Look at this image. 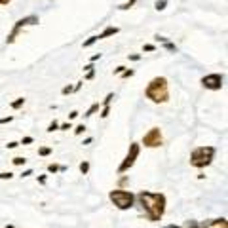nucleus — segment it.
<instances>
[{"instance_id": "obj_1", "label": "nucleus", "mask_w": 228, "mask_h": 228, "mask_svg": "<svg viewBox=\"0 0 228 228\" xmlns=\"http://www.w3.org/2000/svg\"><path fill=\"white\" fill-rule=\"evenodd\" d=\"M135 202H139V205L142 207V211H145V215L150 223L162 220L163 213H166V205H167L166 194L148 192V190H141L139 194H135Z\"/></svg>"}, {"instance_id": "obj_2", "label": "nucleus", "mask_w": 228, "mask_h": 228, "mask_svg": "<svg viewBox=\"0 0 228 228\" xmlns=\"http://www.w3.org/2000/svg\"><path fill=\"white\" fill-rule=\"evenodd\" d=\"M146 99H150L156 105H163L169 101V84L166 76H156L148 82L146 89H145Z\"/></svg>"}, {"instance_id": "obj_3", "label": "nucleus", "mask_w": 228, "mask_h": 228, "mask_svg": "<svg viewBox=\"0 0 228 228\" xmlns=\"http://www.w3.org/2000/svg\"><path fill=\"white\" fill-rule=\"evenodd\" d=\"M215 146H198L192 150L190 154V166L196 169H205L207 166L213 163V158H215Z\"/></svg>"}, {"instance_id": "obj_4", "label": "nucleus", "mask_w": 228, "mask_h": 228, "mask_svg": "<svg viewBox=\"0 0 228 228\" xmlns=\"http://www.w3.org/2000/svg\"><path fill=\"white\" fill-rule=\"evenodd\" d=\"M110 202L116 205L120 211H127L135 205V194L131 190H124V188H114L109 192Z\"/></svg>"}, {"instance_id": "obj_5", "label": "nucleus", "mask_w": 228, "mask_h": 228, "mask_svg": "<svg viewBox=\"0 0 228 228\" xmlns=\"http://www.w3.org/2000/svg\"><path fill=\"white\" fill-rule=\"evenodd\" d=\"M40 23V17L38 15H27V17H21L15 25H13V29H12V32L8 34V38H6V44H13L15 42V38H17V34L23 31L25 27H32V25H38Z\"/></svg>"}, {"instance_id": "obj_6", "label": "nucleus", "mask_w": 228, "mask_h": 228, "mask_svg": "<svg viewBox=\"0 0 228 228\" xmlns=\"http://www.w3.org/2000/svg\"><path fill=\"white\" fill-rule=\"evenodd\" d=\"M139 154H141V145H139V142H131V145H129V150H127V154H126V158H124L122 163L118 166V173L122 175V173H126L127 169H131V167L135 166V162H137Z\"/></svg>"}, {"instance_id": "obj_7", "label": "nucleus", "mask_w": 228, "mask_h": 228, "mask_svg": "<svg viewBox=\"0 0 228 228\" xmlns=\"http://www.w3.org/2000/svg\"><path fill=\"white\" fill-rule=\"evenodd\" d=\"M200 84H202L205 89L219 91V89H223V86H224V76L219 74V72H211V74H205L202 80H200Z\"/></svg>"}, {"instance_id": "obj_8", "label": "nucleus", "mask_w": 228, "mask_h": 228, "mask_svg": "<svg viewBox=\"0 0 228 228\" xmlns=\"http://www.w3.org/2000/svg\"><path fill=\"white\" fill-rule=\"evenodd\" d=\"M142 145L146 148H158L163 145V135H162V129L160 127H152L148 133H145L142 137Z\"/></svg>"}, {"instance_id": "obj_9", "label": "nucleus", "mask_w": 228, "mask_h": 228, "mask_svg": "<svg viewBox=\"0 0 228 228\" xmlns=\"http://www.w3.org/2000/svg\"><path fill=\"white\" fill-rule=\"evenodd\" d=\"M202 228H228V223H226L224 217L209 219V220H205V223H202Z\"/></svg>"}, {"instance_id": "obj_10", "label": "nucleus", "mask_w": 228, "mask_h": 228, "mask_svg": "<svg viewBox=\"0 0 228 228\" xmlns=\"http://www.w3.org/2000/svg\"><path fill=\"white\" fill-rule=\"evenodd\" d=\"M118 32H120V29L110 25V27H105V31H103V32H99V34H97V38H99V40H103V38L114 36V34H118Z\"/></svg>"}, {"instance_id": "obj_11", "label": "nucleus", "mask_w": 228, "mask_h": 228, "mask_svg": "<svg viewBox=\"0 0 228 228\" xmlns=\"http://www.w3.org/2000/svg\"><path fill=\"white\" fill-rule=\"evenodd\" d=\"M166 228H202V223H196V220H186L183 226H175V224H167Z\"/></svg>"}, {"instance_id": "obj_12", "label": "nucleus", "mask_w": 228, "mask_h": 228, "mask_svg": "<svg viewBox=\"0 0 228 228\" xmlns=\"http://www.w3.org/2000/svg\"><path fill=\"white\" fill-rule=\"evenodd\" d=\"M99 109H101V105H99V103H93V105H91V106H89L88 110H86L84 118H89V116H93V114H95V112H97Z\"/></svg>"}, {"instance_id": "obj_13", "label": "nucleus", "mask_w": 228, "mask_h": 228, "mask_svg": "<svg viewBox=\"0 0 228 228\" xmlns=\"http://www.w3.org/2000/svg\"><path fill=\"white\" fill-rule=\"evenodd\" d=\"M162 44H163V48H166L167 52H171V53H177V52H179V48H177V46L173 44V42H169V40H166V42H162Z\"/></svg>"}, {"instance_id": "obj_14", "label": "nucleus", "mask_w": 228, "mask_h": 228, "mask_svg": "<svg viewBox=\"0 0 228 228\" xmlns=\"http://www.w3.org/2000/svg\"><path fill=\"white\" fill-rule=\"evenodd\" d=\"M23 105H25V97H19V99H15V101L12 103V109H13V110H17V109H21Z\"/></svg>"}, {"instance_id": "obj_15", "label": "nucleus", "mask_w": 228, "mask_h": 228, "mask_svg": "<svg viewBox=\"0 0 228 228\" xmlns=\"http://www.w3.org/2000/svg\"><path fill=\"white\" fill-rule=\"evenodd\" d=\"M95 42H99V38H97V34H93V36H89V38L86 40V42H84L82 46H84V48H89V46H93Z\"/></svg>"}, {"instance_id": "obj_16", "label": "nucleus", "mask_w": 228, "mask_h": 228, "mask_svg": "<svg viewBox=\"0 0 228 228\" xmlns=\"http://www.w3.org/2000/svg\"><path fill=\"white\" fill-rule=\"evenodd\" d=\"M166 6H167V0H156L154 8L158 10V12H163V10H166Z\"/></svg>"}, {"instance_id": "obj_17", "label": "nucleus", "mask_w": 228, "mask_h": 228, "mask_svg": "<svg viewBox=\"0 0 228 228\" xmlns=\"http://www.w3.org/2000/svg\"><path fill=\"white\" fill-rule=\"evenodd\" d=\"M12 162H13V166H25V163H27V158H23V156H15Z\"/></svg>"}, {"instance_id": "obj_18", "label": "nucleus", "mask_w": 228, "mask_h": 228, "mask_svg": "<svg viewBox=\"0 0 228 228\" xmlns=\"http://www.w3.org/2000/svg\"><path fill=\"white\" fill-rule=\"evenodd\" d=\"M57 129H59V122H55V120H53V122L48 126L46 131H48V133H53V131H57Z\"/></svg>"}, {"instance_id": "obj_19", "label": "nucleus", "mask_w": 228, "mask_h": 228, "mask_svg": "<svg viewBox=\"0 0 228 228\" xmlns=\"http://www.w3.org/2000/svg\"><path fill=\"white\" fill-rule=\"evenodd\" d=\"M88 171H89V162H82L80 163V173L82 175H88Z\"/></svg>"}, {"instance_id": "obj_20", "label": "nucleus", "mask_w": 228, "mask_h": 228, "mask_svg": "<svg viewBox=\"0 0 228 228\" xmlns=\"http://www.w3.org/2000/svg\"><path fill=\"white\" fill-rule=\"evenodd\" d=\"M135 4H137V0H127L126 4H122V6H120V10H129V8H133Z\"/></svg>"}, {"instance_id": "obj_21", "label": "nucleus", "mask_w": 228, "mask_h": 228, "mask_svg": "<svg viewBox=\"0 0 228 228\" xmlns=\"http://www.w3.org/2000/svg\"><path fill=\"white\" fill-rule=\"evenodd\" d=\"M57 171H61V166H57V163H49L48 166V173H57Z\"/></svg>"}, {"instance_id": "obj_22", "label": "nucleus", "mask_w": 228, "mask_h": 228, "mask_svg": "<svg viewBox=\"0 0 228 228\" xmlns=\"http://www.w3.org/2000/svg\"><path fill=\"white\" fill-rule=\"evenodd\" d=\"M109 114H110V105H105L101 109V118H109Z\"/></svg>"}, {"instance_id": "obj_23", "label": "nucleus", "mask_w": 228, "mask_h": 228, "mask_svg": "<svg viewBox=\"0 0 228 228\" xmlns=\"http://www.w3.org/2000/svg\"><path fill=\"white\" fill-rule=\"evenodd\" d=\"M38 154L40 156H49V154H52V148H49V146H42V148H38Z\"/></svg>"}, {"instance_id": "obj_24", "label": "nucleus", "mask_w": 228, "mask_h": 228, "mask_svg": "<svg viewBox=\"0 0 228 228\" xmlns=\"http://www.w3.org/2000/svg\"><path fill=\"white\" fill-rule=\"evenodd\" d=\"M61 93H63V95H70V93H74V86H65V88L61 89Z\"/></svg>"}, {"instance_id": "obj_25", "label": "nucleus", "mask_w": 228, "mask_h": 228, "mask_svg": "<svg viewBox=\"0 0 228 228\" xmlns=\"http://www.w3.org/2000/svg\"><path fill=\"white\" fill-rule=\"evenodd\" d=\"M133 74H135V70H133V69H126V70H124V72L120 74V76H122V78H131Z\"/></svg>"}, {"instance_id": "obj_26", "label": "nucleus", "mask_w": 228, "mask_h": 228, "mask_svg": "<svg viewBox=\"0 0 228 228\" xmlns=\"http://www.w3.org/2000/svg\"><path fill=\"white\" fill-rule=\"evenodd\" d=\"M142 52H146V53L156 52V46H154V44H145V46H142Z\"/></svg>"}, {"instance_id": "obj_27", "label": "nucleus", "mask_w": 228, "mask_h": 228, "mask_svg": "<svg viewBox=\"0 0 228 228\" xmlns=\"http://www.w3.org/2000/svg\"><path fill=\"white\" fill-rule=\"evenodd\" d=\"M12 177H13V173H10V171H2V173H0V179H2V181H6V179H12Z\"/></svg>"}, {"instance_id": "obj_28", "label": "nucleus", "mask_w": 228, "mask_h": 228, "mask_svg": "<svg viewBox=\"0 0 228 228\" xmlns=\"http://www.w3.org/2000/svg\"><path fill=\"white\" fill-rule=\"evenodd\" d=\"M112 99H114V93H106V97L103 99V106H105V105H110Z\"/></svg>"}, {"instance_id": "obj_29", "label": "nucleus", "mask_w": 228, "mask_h": 228, "mask_svg": "<svg viewBox=\"0 0 228 228\" xmlns=\"http://www.w3.org/2000/svg\"><path fill=\"white\" fill-rule=\"evenodd\" d=\"M84 131H86V126H84V124H80V126L74 127V133H76V135H82Z\"/></svg>"}, {"instance_id": "obj_30", "label": "nucleus", "mask_w": 228, "mask_h": 228, "mask_svg": "<svg viewBox=\"0 0 228 228\" xmlns=\"http://www.w3.org/2000/svg\"><path fill=\"white\" fill-rule=\"evenodd\" d=\"M59 129L61 131H69V129H72V124H70V122L69 124H59Z\"/></svg>"}, {"instance_id": "obj_31", "label": "nucleus", "mask_w": 228, "mask_h": 228, "mask_svg": "<svg viewBox=\"0 0 228 228\" xmlns=\"http://www.w3.org/2000/svg\"><path fill=\"white\" fill-rule=\"evenodd\" d=\"M124 70H126V67H124V65H120V67H116V69H114V74H116V76H120V74L124 72Z\"/></svg>"}, {"instance_id": "obj_32", "label": "nucleus", "mask_w": 228, "mask_h": 228, "mask_svg": "<svg viewBox=\"0 0 228 228\" xmlns=\"http://www.w3.org/2000/svg\"><path fill=\"white\" fill-rule=\"evenodd\" d=\"M31 142H34V139H32V137H23V141H21L19 145H31Z\"/></svg>"}, {"instance_id": "obj_33", "label": "nucleus", "mask_w": 228, "mask_h": 228, "mask_svg": "<svg viewBox=\"0 0 228 228\" xmlns=\"http://www.w3.org/2000/svg\"><path fill=\"white\" fill-rule=\"evenodd\" d=\"M93 76H95V69H91V70H88V74H86V80H93Z\"/></svg>"}, {"instance_id": "obj_34", "label": "nucleus", "mask_w": 228, "mask_h": 228, "mask_svg": "<svg viewBox=\"0 0 228 228\" xmlns=\"http://www.w3.org/2000/svg\"><path fill=\"white\" fill-rule=\"evenodd\" d=\"M127 57H129V61H141V55L139 53H129Z\"/></svg>"}, {"instance_id": "obj_35", "label": "nucleus", "mask_w": 228, "mask_h": 228, "mask_svg": "<svg viewBox=\"0 0 228 228\" xmlns=\"http://www.w3.org/2000/svg\"><path fill=\"white\" fill-rule=\"evenodd\" d=\"M13 120V116H4V118H0V124H10Z\"/></svg>"}, {"instance_id": "obj_36", "label": "nucleus", "mask_w": 228, "mask_h": 228, "mask_svg": "<svg viewBox=\"0 0 228 228\" xmlns=\"http://www.w3.org/2000/svg\"><path fill=\"white\" fill-rule=\"evenodd\" d=\"M6 146H8V148H17V146H19V142H17V141H12V142H8Z\"/></svg>"}, {"instance_id": "obj_37", "label": "nucleus", "mask_w": 228, "mask_h": 228, "mask_svg": "<svg viewBox=\"0 0 228 228\" xmlns=\"http://www.w3.org/2000/svg\"><path fill=\"white\" fill-rule=\"evenodd\" d=\"M78 114H80L78 110H72V112L69 114V120H74V118H78Z\"/></svg>"}, {"instance_id": "obj_38", "label": "nucleus", "mask_w": 228, "mask_h": 228, "mask_svg": "<svg viewBox=\"0 0 228 228\" xmlns=\"http://www.w3.org/2000/svg\"><path fill=\"white\" fill-rule=\"evenodd\" d=\"M46 181H48V175H40L38 177V183L40 184H46Z\"/></svg>"}, {"instance_id": "obj_39", "label": "nucleus", "mask_w": 228, "mask_h": 228, "mask_svg": "<svg viewBox=\"0 0 228 228\" xmlns=\"http://www.w3.org/2000/svg\"><path fill=\"white\" fill-rule=\"evenodd\" d=\"M32 175V169H25L23 173H21V177H31Z\"/></svg>"}, {"instance_id": "obj_40", "label": "nucleus", "mask_w": 228, "mask_h": 228, "mask_svg": "<svg viewBox=\"0 0 228 228\" xmlns=\"http://www.w3.org/2000/svg\"><path fill=\"white\" fill-rule=\"evenodd\" d=\"M99 59H101V53H97V55H93V57H91V59H89V63H95V61H99Z\"/></svg>"}, {"instance_id": "obj_41", "label": "nucleus", "mask_w": 228, "mask_h": 228, "mask_svg": "<svg viewBox=\"0 0 228 228\" xmlns=\"http://www.w3.org/2000/svg\"><path fill=\"white\" fill-rule=\"evenodd\" d=\"M82 84H84L82 80H80V82H76V86H74V93H76V91H80V88H82Z\"/></svg>"}, {"instance_id": "obj_42", "label": "nucleus", "mask_w": 228, "mask_h": 228, "mask_svg": "<svg viewBox=\"0 0 228 228\" xmlns=\"http://www.w3.org/2000/svg\"><path fill=\"white\" fill-rule=\"evenodd\" d=\"M91 69H93V63H88V65L84 67V70H91Z\"/></svg>"}, {"instance_id": "obj_43", "label": "nucleus", "mask_w": 228, "mask_h": 228, "mask_svg": "<svg viewBox=\"0 0 228 228\" xmlns=\"http://www.w3.org/2000/svg\"><path fill=\"white\" fill-rule=\"evenodd\" d=\"M12 2V0H0V6H8Z\"/></svg>"}, {"instance_id": "obj_44", "label": "nucleus", "mask_w": 228, "mask_h": 228, "mask_svg": "<svg viewBox=\"0 0 228 228\" xmlns=\"http://www.w3.org/2000/svg\"><path fill=\"white\" fill-rule=\"evenodd\" d=\"M91 141H93V139H91V137H88V139H84V142H82V145H89Z\"/></svg>"}, {"instance_id": "obj_45", "label": "nucleus", "mask_w": 228, "mask_h": 228, "mask_svg": "<svg viewBox=\"0 0 228 228\" xmlns=\"http://www.w3.org/2000/svg\"><path fill=\"white\" fill-rule=\"evenodd\" d=\"M4 228H15V226H13V224H8V226H4Z\"/></svg>"}]
</instances>
